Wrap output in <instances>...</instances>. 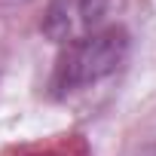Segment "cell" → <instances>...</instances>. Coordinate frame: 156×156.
Wrapping results in <instances>:
<instances>
[{
    "instance_id": "3",
    "label": "cell",
    "mask_w": 156,
    "mask_h": 156,
    "mask_svg": "<svg viewBox=\"0 0 156 156\" xmlns=\"http://www.w3.org/2000/svg\"><path fill=\"white\" fill-rule=\"evenodd\" d=\"M144 156H156V144H153V147H150V150H147Z\"/></svg>"
},
{
    "instance_id": "1",
    "label": "cell",
    "mask_w": 156,
    "mask_h": 156,
    "mask_svg": "<svg viewBox=\"0 0 156 156\" xmlns=\"http://www.w3.org/2000/svg\"><path fill=\"white\" fill-rule=\"evenodd\" d=\"M129 55V34L119 25H101L98 31L73 40L61 46L52 76H49V89L58 98H67L73 92H83L101 80H107L110 73L119 70V64Z\"/></svg>"
},
{
    "instance_id": "2",
    "label": "cell",
    "mask_w": 156,
    "mask_h": 156,
    "mask_svg": "<svg viewBox=\"0 0 156 156\" xmlns=\"http://www.w3.org/2000/svg\"><path fill=\"white\" fill-rule=\"evenodd\" d=\"M104 0H49V6L43 12V34L67 46L73 40H80L104 25Z\"/></svg>"
}]
</instances>
